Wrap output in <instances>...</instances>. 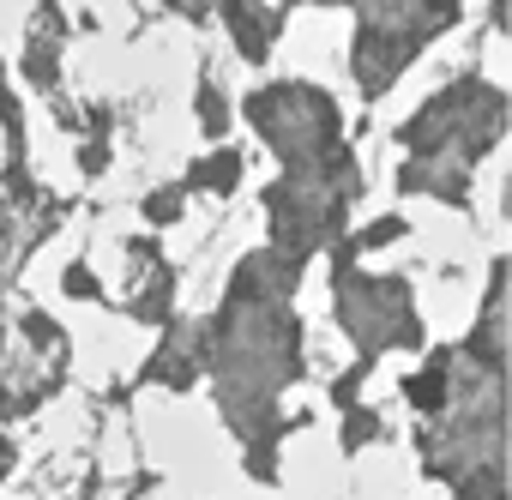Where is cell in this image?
I'll list each match as a JSON object with an SVG mask.
<instances>
[{"label":"cell","mask_w":512,"mask_h":500,"mask_svg":"<svg viewBox=\"0 0 512 500\" xmlns=\"http://www.w3.org/2000/svg\"><path fill=\"white\" fill-rule=\"evenodd\" d=\"M19 464V440L7 434V422H0V482H7V470Z\"/></svg>","instance_id":"cell-23"},{"label":"cell","mask_w":512,"mask_h":500,"mask_svg":"<svg viewBox=\"0 0 512 500\" xmlns=\"http://www.w3.org/2000/svg\"><path fill=\"white\" fill-rule=\"evenodd\" d=\"M452 500H506V470H476L452 482Z\"/></svg>","instance_id":"cell-18"},{"label":"cell","mask_w":512,"mask_h":500,"mask_svg":"<svg viewBox=\"0 0 512 500\" xmlns=\"http://www.w3.org/2000/svg\"><path fill=\"white\" fill-rule=\"evenodd\" d=\"M362 254L350 247V229L332 241V314L344 326V338L356 344V374H374L380 356L392 350H422L428 332H422V314L410 302V278L404 272H386V278H368L356 266Z\"/></svg>","instance_id":"cell-4"},{"label":"cell","mask_w":512,"mask_h":500,"mask_svg":"<svg viewBox=\"0 0 512 500\" xmlns=\"http://www.w3.org/2000/svg\"><path fill=\"white\" fill-rule=\"evenodd\" d=\"M326 7H356V43H350V73L362 97H386L398 73L458 25V0H326Z\"/></svg>","instance_id":"cell-5"},{"label":"cell","mask_w":512,"mask_h":500,"mask_svg":"<svg viewBox=\"0 0 512 500\" xmlns=\"http://www.w3.org/2000/svg\"><path fill=\"white\" fill-rule=\"evenodd\" d=\"M61 49H67V19H61L55 0H37V13H31V43H25V55H19V73H25L37 91H49V97H55V85H61Z\"/></svg>","instance_id":"cell-11"},{"label":"cell","mask_w":512,"mask_h":500,"mask_svg":"<svg viewBox=\"0 0 512 500\" xmlns=\"http://www.w3.org/2000/svg\"><path fill=\"white\" fill-rule=\"evenodd\" d=\"M79 169H85V175H103V169H109V139H103V133H91V145L79 151Z\"/></svg>","instance_id":"cell-21"},{"label":"cell","mask_w":512,"mask_h":500,"mask_svg":"<svg viewBox=\"0 0 512 500\" xmlns=\"http://www.w3.org/2000/svg\"><path fill=\"white\" fill-rule=\"evenodd\" d=\"M0 290H7V266H0Z\"/></svg>","instance_id":"cell-24"},{"label":"cell","mask_w":512,"mask_h":500,"mask_svg":"<svg viewBox=\"0 0 512 500\" xmlns=\"http://www.w3.org/2000/svg\"><path fill=\"white\" fill-rule=\"evenodd\" d=\"M0 127H7V157L25 163V115H19V97H13L7 73H0Z\"/></svg>","instance_id":"cell-14"},{"label":"cell","mask_w":512,"mask_h":500,"mask_svg":"<svg viewBox=\"0 0 512 500\" xmlns=\"http://www.w3.org/2000/svg\"><path fill=\"white\" fill-rule=\"evenodd\" d=\"M205 374V320H163V344L145 362V386H169V392H193V380Z\"/></svg>","instance_id":"cell-9"},{"label":"cell","mask_w":512,"mask_h":500,"mask_svg":"<svg viewBox=\"0 0 512 500\" xmlns=\"http://www.w3.org/2000/svg\"><path fill=\"white\" fill-rule=\"evenodd\" d=\"M241 169H247V157H241L235 145H217L211 157H199V163L187 169V181H181V187H187V193L199 187V193H217V199H229V193H235V181H241Z\"/></svg>","instance_id":"cell-13"},{"label":"cell","mask_w":512,"mask_h":500,"mask_svg":"<svg viewBox=\"0 0 512 500\" xmlns=\"http://www.w3.org/2000/svg\"><path fill=\"white\" fill-rule=\"evenodd\" d=\"M127 260L139 266V272H133V278H139V290H127V296H121V314H133L139 326H163V320H169V308H175V266L163 260L157 235H133V241H127Z\"/></svg>","instance_id":"cell-8"},{"label":"cell","mask_w":512,"mask_h":500,"mask_svg":"<svg viewBox=\"0 0 512 500\" xmlns=\"http://www.w3.org/2000/svg\"><path fill=\"white\" fill-rule=\"evenodd\" d=\"M61 290H67V296H79V302H109V290H103V284L91 278V266H85V260H79V266H67Z\"/></svg>","instance_id":"cell-20"},{"label":"cell","mask_w":512,"mask_h":500,"mask_svg":"<svg viewBox=\"0 0 512 500\" xmlns=\"http://www.w3.org/2000/svg\"><path fill=\"white\" fill-rule=\"evenodd\" d=\"M181 205H187V187H181V181H175V187H157V193H145V223L163 229V223L181 217Z\"/></svg>","instance_id":"cell-17"},{"label":"cell","mask_w":512,"mask_h":500,"mask_svg":"<svg viewBox=\"0 0 512 500\" xmlns=\"http://www.w3.org/2000/svg\"><path fill=\"white\" fill-rule=\"evenodd\" d=\"M199 127L217 139V133H229V103H223V91H217V79L205 73V85H199Z\"/></svg>","instance_id":"cell-16"},{"label":"cell","mask_w":512,"mask_h":500,"mask_svg":"<svg viewBox=\"0 0 512 500\" xmlns=\"http://www.w3.org/2000/svg\"><path fill=\"white\" fill-rule=\"evenodd\" d=\"M446 362H452V344H434L428 362L404 380V404H410L416 416H434V410L446 404Z\"/></svg>","instance_id":"cell-12"},{"label":"cell","mask_w":512,"mask_h":500,"mask_svg":"<svg viewBox=\"0 0 512 500\" xmlns=\"http://www.w3.org/2000/svg\"><path fill=\"white\" fill-rule=\"evenodd\" d=\"M308 260L284 247H253L235 266L217 314L205 320V374L217 392V416L241 440V464L253 482H278V452L308 416H284L278 398L308 374V344L296 320V290H302Z\"/></svg>","instance_id":"cell-1"},{"label":"cell","mask_w":512,"mask_h":500,"mask_svg":"<svg viewBox=\"0 0 512 500\" xmlns=\"http://www.w3.org/2000/svg\"><path fill=\"white\" fill-rule=\"evenodd\" d=\"M362 199V163L356 151L326 163V169H308V175H278L260 205H266V223H272V247L296 260H314L350 229V211Z\"/></svg>","instance_id":"cell-6"},{"label":"cell","mask_w":512,"mask_h":500,"mask_svg":"<svg viewBox=\"0 0 512 500\" xmlns=\"http://www.w3.org/2000/svg\"><path fill=\"white\" fill-rule=\"evenodd\" d=\"M211 13L229 25L241 61H253V67L272 55V43L284 31V7H272V0H211Z\"/></svg>","instance_id":"cell-10"},{"label":"cell","mask_w":512,"mask_h":500,"mask_svg":"<svg viewBox=\"0 0 512 500\" xmlns=\"http://www.w3.org/2000/svg\"><path fill=\"white\" fill-rule=\"evenodd\" d=\"M404 163L398 193H428L446 205H470V169L506 139V91L482 73H464L440 85L410 121H404Z\"/></svg>","instance_id":"cell-2"},{"label":"cell","mask_w":512,"mask_h":500,"mask_svg":"<svg viewBox=\"0 0 512 500\" xmlns=\"http://www.w3.org/2000/svg\"><path fill=\"white\" fill-rule=\"evenodd\" d=\"M247 121L266 139V151L284 163V175H308V169H326V163L350 157L344 115L320 85H302V79L260 85L247 97Z\"/></svg>","instance_id":"cell-7"},{"label":"cell","mask_w":512,"mask_h":500,"mask_svg":"<svg viewBox=\"0 0 512 500\" xmlns=\"http://www.w3.org/2000/svg\"><path fill=\"white\" fill-rule=\"evenodd\" d=\"M422 470L440 482H464L476 470H506V362L452 344L446 404L416 428Z\"/></svg>","instance_id":"cell-3"},{"label":"cell","mask_w":512,"mask_h":500,"mask_svg":"<svg viewBox=\"0 0 512 500\" xmlns=\"http://www.w3.org/2000/svg\"><path fill=\"white\" fill-rule=\"evenodd\" d=\"M338 440H344V452L374 446V440H380V416H374L368 404H350V410H344V434H338Z\"/></svg>","instance_id":"cell-15"},{"label":"cell","mask_w":512,"mask_h":500,"mask_svg":"<svg viewBox=\"0 0 512 500\" xmlns=\"http://www.w3.org/2000/svg\"><path fill=\"white\" fill-rule=\"evenodd\" d=\"M404 229H410L404 217H374L368 229H356V235H350V247H356V254H368V247H386V241H398Z\"/></svg>","instance_id":"cell-19"},{"label":"cell","mask_w":512,"mask_h":500,"mask_svg":"<svg viewBox=\"0 0 512 500\" xmlns=\"http://www.w3.org/2000/svg\"><path fill=\"white\" fill-rule=\"evenodd\" d=\"M163 7H175L181 19H193V25H205L211 19V0H163Z\"/></svg>","instance_id":"cell-22"}]
</instances>
